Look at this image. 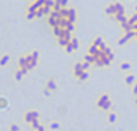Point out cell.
I'll return each instance as SVG.
<instances>
[{"label": "cell", "instance_id": "obj_1", "mask_svg": "<svg viewBox=\"0 0 137 131\" xmlns=\"http://www.w3.org/2000/svg\"><path fill=\"white\" fill-rule=\"evenodd\" d=\"M39 112H36V110H32V112H27L26 114H24V121H26L27 124H32L35 121V119H39Z\"/></svg>", "mask_w": 137, "mask_h": 131}, {"label": "cell", "instance_id": "obj_2", "mask_svg": "<svg viewBox=\"0 0 137 131\" xmlns=\"http://www.w3.org/2000/svg\"><path fill=\"white\" fill-rule=\"evenodd\" d=\"M69 9V14H68V21L71 23H75L77 21V11L74 8H68Z\"/></svg>", "mask_w": 137, "mask_h": 131}, {"label": "cell", "instance_id": "obj_3", "mask_svg": "<svg viewBox=\"0 0 137 131\" xmlns=\"http://www.w3.org/2000/svg\"><path fill=\"white\" fill-rule=\"evenodd\" d=\"M83 72H85V70H83V66H81V63H75V66H74V75L78 79Z\"/></svg>", "mask_w": 137, "mask_h": 131}, {"label": "cell", "instance_id": "obj_4", "mask_svg": "<svg viewBox=\"0 0 137 131\" xmlns=\"http://www.w3.org/2000/svg\"><path fill=\"white\" fill-rule=\"evenodd\" d=\"M109 99H110V96H109V95H105V94H104V95H101V96H100V98H98V99H96V105H98V107L101 109V105H103L104 103H107Z\"/></svg>", "mask_w": 137, "mask_h": 131}, {"label": "cell", "instance_id": "obj_5", "mask_svg": "<svg viewBox=\"0 0 137 131\" xmlns=\"http://www.w3.org/2000/svg\"><path fill=\"white\" fill-rule=\"evenodd\" d=\"M105 14L107 15H110V17H113L115 14H116V8H115V3H110L107 8H105Z\"/></svg>", "mask_w": 137, "mask_h": 131}, {"label": "cell", "instance_id": "obj_6", "mask_svg": "<svg viewBox=\"0 0 137 131\" xmlns=\"http://www.w3.org/2000/svg\"><path fill=\"white\" fill-rule=\"evenodd\" d=\"M111 18H113V20H116V21H119V23H124V21H127V20H128L125 14H115Z\"/></svg>", "mask_w": 137, "mask_h": 131}, {"label": "cell", "instance_id": "obj_7", "mask_svg": "<svg viewBox=\"0 0 137 131\" xmlns=\"http://www.w3.org/2000/svg\"><path fill=\"white\" fill-rule=\"evenodd\" d=\"M9 107V101L5 96H0V110H6Z\"/></svg>", "mask_w": 137, "mask_h": 131}, {"label": "cell", "instance_id": "obj_8", "mask_svg": "<svg viewBox=\"0 0 137 131\" xmlns=\"http://www.w3.org/2000/svg\"><path fill=\"white\" fill-rule=\"evenodd\" d=\"M115 8H116V14H125V6L122 3L115 2Z\"/></svg>", "mask_w": 137, "mask_h": 131}, {"label": "cell", "instance_id": "obj_9", "mask_svg": "<svg viewBox=\"0 0 137 131\" xmlns=\"http://www.w3.org/2000/svg\"><path fill=\"white\" fill-rule=\"evenodd\" d=\"M47 87H48L51 92H54V90L57 89V84H56V81L51 79V80H48V81H47Z\"/></svg>", "mask_w": 137, "mask_h": 131}, {"label": "cell", "instance_id": "obj_10", "mask_svg": "<svg viewBox=\"0 0 137 131\" xmlns=\"http://www.w3.org/2000/svg\"><path fill=\"white\" fill-rule=\"evenodd\" d=\"M120 27H122V30L127 33V32H130V30H133V27H131V24H130L128 21H124V23H120Z\"/></svg>", "mask_w": 137, "mask_h": 131}, {"label": "cell", "instance_id": "obj_11", "mask_svg": "<svg viewBox=\"0 0 137 131\" xmlns=\"http://www.w3.org/2000/svg\"><path fill=\"white\" fill-rule=\"evenodd\" d=\"M18 66L20 68H27V60H26V56H21L18 59Z\"/></svg>", "mask_w": 137, "mask_h": 131}, {"label": "cell", "instance_id": "obj_12", "mask_svg": "<svg viewBox=\"0 0 137 131\" xmlns=\"http://www.w3.org/2000/svg\"><path fill=\"white\" fill-rule=\"evenodd\" d=\"M9 60H11V56H9V54L2 56V57H0V66H5V65H6Z\"/></svg>", "mask_w": 137, "mask_h": 131}, {"label": "cell", "instance_id": "obj_13", "mask_svg": "<svg viewBox=\"0 0 137 131\" xmlns=\"http://www.w3.org/2000/svg\"><path fill=\"white\" fill-rule=\"evenodd\" d=\"M62 18V17H60ZM48 24L51 27H54V26H59V18H53V17H48Z\"/></svg>", "mask_w": 137, "mask_h": 131}, {"label": "cell", "instance_id": "obj_14", "mask_svg": "<svg viewBox=\"0 0 137 131\" xmlns=\"http://www.w3.org/2000/svg\"><path fill=\"white\" fill-rule=\"evenodd\" d=\"M98 51H100V48H98L96 45H94V44H92V45L87 48V53H89V54H94V56H95V54H96Z\"/></svg>", "mask_w": 137, "mask_h": 131}, {"label": "cell", "instance_id": "obj_15", "mask_svg": "<svg viewBox=\"0 0 137 131\" xmlns=\"http://www.w3.org/2000/svg\"><path fill=\"white\" fill-rule=\"evenodd\" d=\"M85 60H86V62H89V63L92 65V63H95V60H96V57H95L94 54H89V53H87V54L85 56Z\"/></svg>", "mask_w": 137, "mask_h": 131}, {"label": "cell", "instance_id": "obj_16", "mask_svg": "<svg viewBox=\"0 0 137 131\" xmlns=\"http://www.w3.org/2000/svg\"><path fill=\"white\" fill-rule=\"evenodd\" d=\"M62 30H63V29H62L60 26H54L53 27V35L56 36V38H59L60 33H62Z\"/></svg>", "mask_w": 137, "mask_h": 131}, {"label": "cell", "instance_id": "obj_17", "mask_svg": "<svg viewBox=\"0 0 137 131\" xmlns=\"http://www.w3.org/2000/svg\"><path fill=\"white\" fill-rule=\"evenodd\" d=\"M14 77H15L17 81H21L23 77H24V74H23V71H21V70H17V71H15V74H14Z\"/></svg>", "mask_w": 137, "mask_h": 131}, {"label": "cell", "instance_id": "obj_18", "mask_svg": "<svg viewBox=\"0 0 137 131\" xmlns=\"http://www.w3.org/2000/svg\"><path fill=\"white\" fill-rule=\"evenodd\" d=\"M71 45H72V48H74V51L78 50V47H80V44H78V39L77 38H74L72 36V39H71Z\"/></svg>", "mask_w": 137, "mask_h": 131}, {"label": "cell", "instance_id": "obj_19", "mask_svg": "<svg viewBox=\"0 0 137 131\" xmlns=\"http://www.w3.org/2000/svg\"><path fill=\"white\" fill-rule=\"evenodd\" d=\"M125 83H127V84H134V83H136V77H134V75H127V77H125Z\"/></svg>", "mask_w": 137, "mask_h": 131}, {"label": "cell", "instance_id": "obj_20", "mask_svg": "<svg viewBox=\"0 0 137 131\" xmlns=\"http://www.w3.org/2000/svg\"><path fill=\"white\" fill-rule=\"evenodd\" d=\"M59 14H60V17H63V18H68V14H69V9H68V8H60V11H59Z\"/></svg>", "mask_w": 137, "mask_h": 131}, {"label": "cell", "instance_id": "obj_21", "mask_svg": "<svg viewBox=\"0 0 137 131\" xmlns=\"http://www.w3.org/2000/svg\"><path fill=\"white\" fill-rule=\"evenodd\" d=\"M103 42H104V39H103V38H101V36H96V38L94 39V42H92V44H94V45H96V47L100 48V45H101Z\"/></svg>", "mask_w": 137, "mask_h": 131}, {"label": "cell", "instance_id": "obj_22", "mask_svg": "<svg viewBox=\"0 0 137 131\" xmlns=\"http://www.w3.org/2000/svg\"><path fill=\"white\" fill-rule=\"evenodd\" d=\"M111 105H113V103H111V99H109L107 103H104L101 105V110H109V109H111Z\"/></svg>", "mask_w": 137, "mask_h": 131}, {"label": "cell", "instance_id": "obj_23", "mask_svg": "<svg viewBox=\"0 0 137 131\" xmlns=\"http://www.w3.org/2000/svg\"><path fill=\"white\" fill-rule=\"evenodd\" d=\"M68 42H71V41H66V39H63V38H57V44H59L62 48H65V45Z\"/></svg>", "mask_w": 137, "mask_h": 131}, {"label": "cell", "instance_id": "obj_24", "mask_svg": "<svg viewBox=\"0 0 137 131\" xmlns=\"http://www.w3.org/2000/svg\"><path fill=\"white\" fill-rule=\"evenodd\" d=\"M65 29H66L68 32H74V30H75V26H74V23L68 21V23H66V26H65Z\"/></svg>", "mask_w": 137, "mask_h": 131}, {"label": "cell", "instance_id": "obj_25", "mask_svg": "<svg viewBox=\"0 0 137 131\" xmlns=\"http://www.w3.org/2000/svg\"><path fill=\"white\" fill-rule=\"evenodd\" d=\"M120 70L122 71H128V70H131V65H130L128 62H124V63H120Z\"/></svg>", "mask_w": 137, "mask_h": 131}, {"label": "cell", "instance_id": "obj_26", "mask_svg": "<svg viewBox=\"0 0 137 131\" xmlns=\"http://www.w3.org/2000/svg\"><path fill=\"white\" fill-rule=\"evenodd\" d=\"M87 79H89V72H87V71H85V72L78 77V80H80V81H86Z\"/></svg>", "mask_w": 137, "mask_h": 131}, {"label": "cell", "instance_id": "obj_27", "mask_svg": "<svg viewBox=\"0 0 137 131\" xmlns=\"http://www.w3.org/2000/svg\"><path fill=\"white\" fill-rule=\"evenodd\" d=\"M42 11H44V17H45V15L48 17V15L51 14V11H53V9H51V8H48V6H42Z\"/></svg>", "mask_w": 137, "mask_h": 131}, {"label": "cell", "instance_id": "obj_28", "mask_svg": "<svg viewBox=\"0 0 137 131\" xmlns=\"http://www.w3.org/2000/svg\"><path fill=\"white\" fill-rule=\"evenodd\" d=\"M30 125H32V128H33V130H38V128L41 127V124H39V119H35V121L30 124Z\"/></svg>", "mask_w": 137, "mask_h": 131}, {"label": "cell", "instance_id": "obj_29", "mask_svg": "<svg viewBox=\"0 0 137 131\" xmlns=\"http://www.w3.org/2000/svg\"><path fill=\"white\" fill-rule=\"evenodd\" d=\"M65 51H66V53H72V51H74V48H72L71 42H68L66 45H65Z\"/></svg>", "mask_w": 137, "mask_h": 131}, {"label": "cell", "instance_id": "obj_30", "mask_svg": "<svg viewBox=\"0 0 137 131\" xmlns=\"http://www.w3.org/2000/svg\"><path fill=\"white\" fill-rule=\"evenodd\" d=\"M26 18L29 20V21H30V20L36 18V14H35V12H27V14H26Z\"/></svg>", "mask_w": 137, "mask_h": 131}, {"label": "cell", "instance_id": "obj_31", "mask_svg": "<svg viewBox=\"0 0 137 131\" xmlns=\"http://www.w3.org/2000/svg\"><path fill=\"white\" fill-rule=\"evenodd\" d=\"M35 14H36V18H42V17H44V11H42V8H39L38 11H36V12H35Z\"/></svg>", "mask_w": 137, "mask_h": 131}, {"label": "cell", "instance_id": "obj_32", "mask_svg": "<svg viewBox=\"0 0 137 131\" xmlns=\"http://www.w3.org/2000/svg\"><path fill=\"white\" fill-rule=\"evenodd\" d=\"M44 6H48V8L53 9V6H54V0H45V5H44Z\"/></svg>", "mask_w": 137, "mask_h": 131}, {"label": "cell", "instance_id": "obj_33", "mask_svg": "<svg viewBox=\"0 0 137 131\" xmlns=\"http://www.w3.org/2000/svg\"><path fill=\"white\" fill-rule=\"evenodd\" d=\"M50 128H51V130H59V128H60L59 122H51V125H50Z\"/></svg>", "mask_w": 137, "mask_h": 131}, {"label": "cell", "instance_id": "obj_34", "mask_svg": "<svg viewBox=\"0 0 137 131\" xmlns=\"http://www.w3.org/2000/svg\"><path fill=\"white\" fill-rule=\"evenodd\" d=\"M81 66H83V70H85V71H87V70H89V68H90V63H89V62H83V63H81Z\"/></svg>", "mask_w": 137, "mask_h": 131}, {"label": "cell", "instance_id": "obj_35", "mask_svg": "<svg viewBox=\"0 0 137 131\" xmlns=\"http://www.w3.org/2000/svg\"><path fill=\"white\" fill-rule=\"evenodd\" d=\"M109 121H110L111 124L116 122V114H115V113H110V114H109Z\"/></svg>", "mask_w": 137, "mask_h": 131}, {"label": "cell", "instance_id": "obj_36", "mask_svg": "<svg viewBox=\"0 0 137 131\" xmlns=\"http://www.w3.org/2000/svg\"><path fill=\"white\" fill-rule=\"evenodd\" d=\"M68 3H69V0H60V6L62 8H68Z\"/></svg>", "mask_w": 137, "mask_h": 131}, {"label": "cell", "instance_id": "obj_37", "mask_svg": "<svg viewBox=\"0 0 137 131\" xmlns=\"http://www.w3.org/2000/svg\"><path fill=\"white\" fill-rule=\"evenodd\" d=\"M9 128H11V131H20V127H18L17 124H12Z\"/></svg>", "mask_w": 137, "mask_h": 131}, {"label": "cell", "instance_id": "obj_38", "mask_svg": "<svg viewBox=\"0 0 137 131\" xmlns=\"http://www.w3.org/2000/svg\"><path fill=\"white\" fill-rule=\"evenodd\" d=\"M44 95H45V96H50V95H51V90H50L48 87H47V89H44Z\"/></svg>", "mask_w": 137, "mask_h": 131}, {"label": "cell", "instance_id": "obj_39", "mask_svg": "<svg viewBox=\"0 0 137 131\" xmlns=\"http://www.w3.org/2000/svg\"><path fill=\"white\" fill-rule=\"evenodd\" d=\"M133 94L137 96V83H134V86H133Z\"/></svg>", "mask_w": 137, "mask_h": 131}, {"label": "cell", "instance_id": "obj_40", "mask_svg": "<svg viewBox=\"0 0 137 131\" xmlns=\"http://www.w3.org/2000/svg\"><path fill=\"white\" fill-rule=\"evenodd\" d=\"M104 53H105V54L109 56V54H111V53H113V51H111V50H110V48H109V47H105V50H104Z\"/></svg>", "mask_w": 137, "mask_h": 131}, {"label": "cell", "instance_id": "obj_41", "mask_svg": "<svg viewBox=\"0 0 137 131\" xmlns=\"http://www.w3.org/2000/svg\"><path fill=\"white\" fill-rule=\"evenodd\" d=\"M36 131H45V127H44L42 124H41V127H39V128H38Z\"/></svg>", "mask_w": 137, "mask_h": 131}, {"label": "cell", "instance_id": "obj_42", "mask_svg": "<svg viewBox=\"0 0 137 131\" xmlns=\"http://www.w3.org/2000/svg\"><path fill=\"white\" fill-rule=\"evenodd\" d=\"M133 30H134V32H137V23H136V24H133Z\"/></svg>", "mask_w": 137, "mask_h": 131}, {"label": "cell", "instance_id": "obj_43", "mask_svg": "<svg viewBox=\"0 0 137 131\" xmlns=\"http://www.w3.org/2000/svg\"><path fill=\"white\" fill-rule=\"evenodd\" d=\"M30 2H32V3H33V2H36V0H30Z\"/></svg>", "mask_w": 137, "mask_h": 131}, {"label": "cell", "instance_id": "obj_44", "mask_svg": "<svg viewBox=\"0 0 137 131\" xmlns=\"http://www.w3.org/2000/svg\"><path fill=\"white\" fill-rule=\"evenodd\" d=\"M136 104H137V96H136Z\"/></svg>", "mask_w": 137, "mask_h": 131}, {"label": "cell", "instance_id": "obj_45", "mask_svg": "<svg viewBox=\"0 0 137 131\" xmlns=\"http://www.w3.org/2000/svg\"><path fill=\"white\" fill-rule=\"evenodd\" d=\"M136 14H137V6H136Z\"/></svg>", "mask_w": 137, "mask_h": 131}, {"label": "cell", "instance_id": "obj_46", "mask_svg": "<svg viewBox=\"0 0 137 131\" xmlns=\"http://www.w3.org/2000/svg\"><path fill=\"white\" fill-rule=\"evenodd\" d=\"M136 39H137V32H136Z\"/></svg>", "mask_w": 137, "mask_h": 131}]
</instances>
